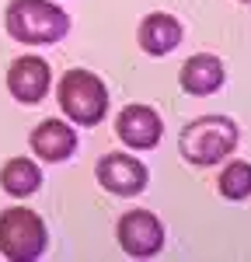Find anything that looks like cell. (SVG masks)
<instances>
[{
    "instance_id": "3",
    "label": "cell",
    "mask_w": 251,
    "mask_h": 262,
    "mask_svg": "<svg viewBox=\"0 0 251 262\" xmlns=\"http://www.w3.org/2000/svg\"><path fill=\"white\" fill-rule=\"evenodd\" d=\"M60 108L77 126H98L108 112V88L91 70H66L60 81Z\"/></svg>"
},
{
    "instance_id": "1",
    "label": "cell",
    "mask_w": 251,
    "mask_h": 262,
    "mask_svg": "<svg viewBox=\"0 0 251 262\" xmlns=\"http://www.w3.org/2000/svg\"><path fill=\"white\" fill-rule=\"evenodd\" d=\"M237 140H241V129H237L234 119H227V116H199L182 129L178 150L188 164L209 168V164H220L223 158H230Z\"/></svg>"
},
{
    "instance_id": "6",
    "label": "cell",
    "mask_w": 251,
    "mask_h": 262,
    "mask_svg": "<svg viewBox=\"0 0 251 262\" xmlns=\"http://www.w3.org/2000/svg\"><path fill=\"white\" fill-rule=\"evenodd\" d=\"M94 175L102 182V189H108L112 196H140L146 189V164H140L136 158H129V154H105L98 168H94Z\"/></svg>"
},
{
    "instance_id": "10",
    "label": "cell",
    "mask_w": 251,
    "mask_h": 262,
    "mask_svg": "<svg viewBox=\"0 0 251 262\" xmlns=\"http://www.w3.org/2000/svg\"><path fill=\"white\" fill-rule=\"evenodd\" d=\"M136 42H140V49L146 56H167L182 42V25H178V18H171L164 11L146 14L136 28Z\"/></svg>"
},
{
    "instance_id": "7",
    "label": "cell",
    "mask_w": 251,
    "mask_h": 262,
    "mask_svg": "<svg viewBox=\"0 0 251 262\" xmlns=\"http://www.w3.org/2000/svg\"><path fill=\"white\" fill-rule=\"evenodd\" d=\"M49 84H53V74L42 56H21L7 67V91L21 105H39L49 95Z\"/></svg>"
},
{
    "instance_id": "11",
    "label": "cell",
    "mask_w": 251,
    "mask_h": 262,
    "mask_svg": "<svg viewBox=\"0 0 251 262\" xmlns=\"http://www.w3.org/2000/svg\"><path fill=\"white\" fill-rule=\"evenodd\" d=\"M223 63L209 53H199L182 67V91L185 95H195V98H206V95H216L223 88Z\"/></svg>"
},
{
    "instance_id": "13",
    "label": "cell",
    "mask_w": 251,
    "mask_h": 262,
    "mask_svg": "<svg viewBox=\"0 0 251 262\" xmlns=\"http://www.w3.org/2000/svg\"><path fill=\"white\" fill-rule=\"evenodd\" d=\"M220 196L234 200V203L251 196V164L248 161H230L220 171Z\"/></svg>"
},
{
    "instance_id": "9",
    "label": "cell",
    "mask_w": 251,
    "mask_h": 262,
    "mask_svg": "<svg viewBox=\"0 0 251 262\" xmlns=\"http://www.w3.org/2000/svg\"><path fill=\"white\" fill-rule=\"evenodd\" d=\"M28 143H32V150H35L39 161L60 164L77 150V133H73L63 119H45V122H39V126L32 129V140Z\"/></svg>"
},
{
    "instance_id": "5",
    "label": "cell",
    "mask_w": 251,
    "mask_h": 262,
    "mask_svg": "<svg viewBox=\"0 0 251 262\" xmlns=\"http://www.w3.org/2000/svg\"><path fill=\"white\" fill-rule=\"evenodd\" d=\"M119 245L133 259H150L164 248V224L150 210H129L119 221Z\"/></svg>"
},
{
    "instance_id": "4",
    "label": "cell",
    "mask_w": 251,
    "mask_h": 262,
    "mask_svg": "<svg viewBox=\"0 0 251 262\" xmlns=\"http://www.w3.org/2000/svg\"><path fill=\"white\" fill-rule=\"evenodd\" d=\"M0 252L11 262H35L45 252V224L28 206H11L0 213Z\"/></svg>"
},
{
    "instance_id": "12",
    "label": "cell",
    "mask_w": 251,
    "mask_h": 262,
    "mask_svg": "<svg viewBox=\"0 0 251 262\" xmlns=\"http://www.w3.org/2000/svg\"><path fill=\"white\" fill-rule=\"evenodd\" d=\"M0 185L7 196H32L42 189V168L28 158H11L0 168Z\"/></svg>"
},
{
    "instance_id": "8",
    "label": "cell",
    "mask_w": 251,
    "mask_h": 262,
    "mask_svg": "<svg viewBox=\"0 0 251 262\" xmlns=\"http://www.w3.org/2000/svg\"><path fill=\"white\" fill-rule=\"evenodd\" d=\"M115 133L126 147L133 150H150L161 143V133H164V122L161 116L150 108V105H126L115 119Z\"/></svg>"
},
{
    "instance_id": "2",
    "label": "cell",
    "mask_w": 251,
    "mask_h": 262,
    "mask_svg": "<svg viewBox=\"0 0 251 262\" xmlns=\"http://www.w3.org/2000/svg\"><path fill=\"white\" fill-rule=\"evenodd\" d=\"M7 32L24 46H53L70 32L66 11L49 0H11L7 7Z\"/></svg>"
}]
</instances>
